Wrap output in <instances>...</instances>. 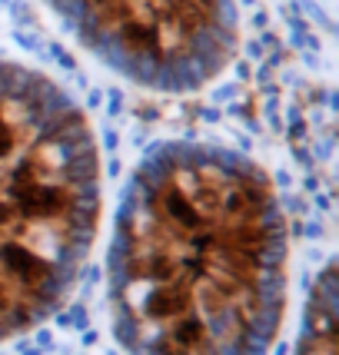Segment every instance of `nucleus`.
<instances>
[{
  "label": "nucleus",
  "mask_w": 339,
  "mask_h": 355,
  "mask_svg": "<svg viewBox=\"0 0 339 355\" xmlns=\"http://www.w3.org/2000/svg\"><path fill=\"white\" fill-rule=\"evenodd\" d=\"M286 266V213L263 169L220 143H160L113 223V332L133 355H269Z\"/></svg>",
  "instance_id": "obj_1"
},
{
  "label": "nucleus",
  "mask_w": 339,
  "mask_h": 355,
  "mask_svg": "<svg viewBox=\"0 0 339 355\" xmlns=\"http://www.w3.org/2000/svg\"><path fill=\"white\" fill-rule=\"evenodd\" d=\"M100 219L96 136L63 87L0 60V342L74 292Z\"/></svg>",
  "instance_id": "obj_2"
},
{
  "label": "nucleus",
  "mask_w": 339,
  "mask_h": 355,
  "mask_svg": "<svg viewBox=\"0 0 339 355\" xmlns=\"http://www.w3.org/2000/svg\"><path fill=\"white\" fill-rule=\"evenodd\" d=\"M74 40L116 76L193 94L236 56V0H47Z\"/></svg>",
  "instance_id": "obj_3"
},
{
  "label": "nucleus",
  "mask_w": 339,
  "mask_h": 355,
  "mask_svg": "<svg viewBox=\"0 0 339 355\" xmlns=\"http://www.w3.org/2000/svg\"><path fill=\"white\" fill-rule=\"evenodd\" d=\"M296 355H336V316H333V269H326L306 309Z\"/></svg>",
  "instance_id": "obj_4"
}]
</instances>
